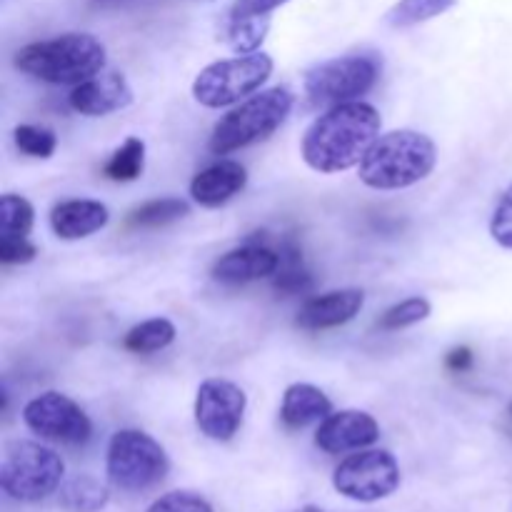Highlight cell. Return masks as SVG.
Masks as SVG:
<instances>
[{"label": "cell", "instance_id": "6da1fadb", "mask_svg": "<svg viewBox=\"0 0 512 512\" xmlns=\"http://www.w3.org/2000/svg\"><path fill=\"white\" fill-rule=\"evenodd\" d=\"M380 128L383 120L375 105L363 100L333 105L305 130L300 153L305 163L318 173H343L363 163L368 150L378 140Z\"/></svg>", "mask_w": 512, "mask_h": 512}, {"label": "cell", "instance_id": "7a4b0ae2", "mask_svg": "<svg viewBox=\"0 0 512 512\" xmlns=\"http://www.w3.org/2000/svg\"><path fill=\"white\" fill-rule=\"evenodd\" d=\"M438 163L435 143L418 130L380 135L360 163V180L373 190H403L433 173Z\"/></svg>", "mask_w": 512, "mask_h": 512}, {"label": "cell", "instance_id": "3957f363", "mask_svg": "<svg viewBox=\"0 0 512 512\" xmlns=\"http://www.w3.org/2000/svg\"><path fill=\"white\" fill-rule=\"evenodd\" d=\"M15 65L53 85H80L105 68V45L88 33H65L30 43L15 53Z\"/></svg>", "mask_w": 512, "mask_h": 512}, {"label": "cell", "instance_id": "277c9868", "mask_svg": "<svg viewBox=\"0 0 512 512\" xmlns=\"http://www.w3.org/2000/svg\"><path fill=\"white\" fill-rule=\"evenodd\" d=\"M293 110V93L288 88H268L245 98L238 108L215 123L210 135V153L228 155L270 138Z\"/></svg>", "mask_w": 512, "mask_h": 512}, {"label": "cell", "instance_id": "5b68a950", "mask_svg": "<svg viewBox=\"0 0 512 512\" xmlns=\"http://www.w3.org/2000/svg\"><path fill=\"white\" fill-rule=\"evenodd\" d=\"M65 463L53 448L15 440L5 448L0 465V488L8 498L20 503H40L63 485Z\"/></svg>", "mask_w": 512, "mask_h": 512}, {"label": "cell", "instance_id": "8992f818", "mask_svg": "<svg viewBox=\"0 0 512 512\" xmlns=\"http://www.w3.org/2000/svg\"><path fill=\"white\" fill-rule=\"evenodd\" d=\"M108 480L125 493H143L163 483L170 470L168 453L143 430H118L105 455Z\"/></svg>", "mask_w": 512, "mask_h": 512}, {"label": "cell", "instance_id": "52a82bcc", "mask_svg": "<svg viewBox=\"0 0 512 512\" xmlns=\"http://www.w3.org/2000/svg\"><path fill=\"white\" fill-rule=\"evenodd\" d=\"M270 73H273V58L268 53L215 60L195 78L193 98L205 108H228V105L258 93Z\"/></svg>", "mask_w": 512, "mask_h": 512}, {"label": "cell", "instance_id": "ba28073f", "mask_svg": "<svg viewBox=\"0 0 512 512\" xmlns=\"http://www.w3.org/2000/svg\"><path fill=\"white\" fill-rule=\"evenodd\" d=\"M380 75L375 55H343L325 60L305 75V95L313 105L353 103L368 93Z\"/></svg>", "mask_w": 512, "mask_h": 512}, {"label": "cell", "instance_id": "9c48e42d", "mask_svg": "<svg viewBox=\"0 0 512 512\" xmlns=\"http://www.w3.org/2000/svg\"><path fill=\"white\" fill-rule=\"evenodd\" d=\"M333 485L355 503H378L400 488V465L388 450H358L335 468Z\"/></svg>", "mask_w": 512, "mask_h": 512}, {"label": "cell", "instance_id": "30bf717a", "mask_svg": "<svg viewBox=\"0 0 512 512\" xmlns=\"http://www.w3.org/2000/svg\"><path fill=\"white\" fill-rule=\"evenodd\" d=\"M23 423L38 438L65 445H83L93 433V423L85 410L68 395L55 393V390H48L25 403Z\"/></svg>", "mask_w": 512, "mask_h": 512}, {"label": "cell", "instance_id": "8fae6325", "mask_svg": "<svg viewBox=\"0 0 512 512\" xmlns=\"http://www.w3.org/2000/svg\"><path fill=\"white\" fill-rule=\"evenodd\" d=\"M245 408L248 398L240 385L225 378H208L195 395V423L205 438L228 443L243 425Z\"/></svg>", "mask_w": 512, "mask_h": 512}, {"label": "cell", "instance_id": "7c38bea8", "mask_svg": "<svg viewBox=\"0 0 512 512\" xmlns=\"http://www.w3.org/2000/svg\"><path fill=\"white\" fill-rule=\"evenodd\" d=\"M378 438L380 425L373 415L365 410H340V413H330L320 423L315 445L328 455H343L365 450L368 445L378 443Z\"/></svg>", "mask_w": 512, "mask_h": 512}, {"label": "cell", "instance_id": "4fadbf2b", "mask_svg": "<svg viewBox=\"0 0 512 512\" xmlns=\"http://www.w3.org/2000/svg\"><path fill=\"white\" fill-rule=\"evenodd\" d=\"M68 103L75 113L100 118V115H110L128 108L133 103V88H130L123 73L110 70V73H98L85 80V83L75 85Z\"/></svg>", "mask_w": 512, "mask_h": 512}, {"label": "cell", "instance_id": "5bb4252c", "mask_svg": "<svg viewBox=\"0 0 512 512\" xmlns=\"http://www.w3.org/2000/svg\"><path fill=\"white\" fill-rule=\"evenodd\" d=\"M365 293L358 288H343L330 290V293L315 295V298L305 300L298 310L295 325L300 330H330L340 328V325L350 323L355 315L363 310Z\"/></svg>", "mask_w": 512, "mask_h": 512}, {"label": "cell", "instance_id": "9a60e30c", "mask_svg": "<svg viewBox=\"0 0 512 512\" xmlns=\"http://www.w3.org/2000/svg\"><path fill=\"white\" fill-rule=\"evenodd\" d=\"M280 253L270 245L248 243L243 248L228 250L220 255L213 265V278L220 283H250V280H263L278 273Z\"/></svg>", "mask_w": 512, "mask_h": 512}, {"label": "cell", "instance_id": "2e32d148", "mask_svg": "<svg viewBox=\"0 0 512 512\" xmlns=\"http://www.w3.org/2000/svg\"><path fill=\"white\" fill-rule=\"evenodd\" d=\"M245 183H248V173L238 160H220L200 170L190 180V195L203 208H220L230 198H235L245 188Z\"/></svg>", "mask_w": 512, "mask_h": 512}, {"label": "cell", "instance_id": "e0dca14e", "mask_svg": "<svg viewBox=\"0 0 512 512\" xmlns=\"http://www.w3.org/2000/svg\"><path fill=\"white\" fill-rule=\"evenodd\" d=\"M110 213L100 200H65L50 210V228L63 240H80L108 225Z\"/></svg>", "mask_w": 512, "mask_h": 512}, {"label": "cell", "instance_id": "ac0fdd59", "mask_svg": "<svg viewBox=\"0 0 512 512\" xmlns=\"http://www.w3.org/2000/svg\"><path fill=\"white\" fill-rule=\"evenodd\" d=\"M330 413H333L330 398L310 383L290 385L283 395V405H280V420L293 430H303L313 423H323Z\"/></svg>", "mask_w": 512, "mask_h": 512}, {"label": "cell", "instance_id": "d6986e66", "mask_svg": "<svg viewBox=\"0 0 512 512\" xmlns=\"http://www.w3.org/2000/svg\"><path fill=\"white\" fill-rule=\"evenodd\" d=\"M108 485L93 475H75L60 485V505L68 512H100L108 505Z\"/></svg>", "mask_w": 512, "mask_h": 512}, {"label": "cell", "instance_id": "ffe728a7", "mask_svg": "<svg viewBox=\"0 0 512 512\" xmlns=\"http://www.w3.org/2000/svg\"><path fill=\"white\" fill-rule=\"evenodd\" d=\"M175 340V325L165 318H150L135 325L123 338V348L135 355H150L165 350Z\"/></svg>", "mask_w": 512, "mask_h": 512}, {"label": "cell", "instance_id": "44dd1931", "mask_svg": "<svg viewBox=\"0 0 512 512\" xmlns=\"http://www.w3.org/2000/svg\"><path fill=\"white\" fill-rule=\"evenodd\" d=\"M455 3L458 0H398L385 13V23L395 30L415 28V25L428 23V20L448 13L450 8H455Z\"/></svg>", "mask_w": 512, "mask_h": 512}, {"label": "cell", "instance_id": "7402d4cb", "mask_svg": "<svg viewBox=\"0 0 512 512\" xmlns=\"http://www.w3.org/2000/svg\"><path fill=\"white\" fill-rule=\"evenodd\" d=\"M190 213V205L180 198H158L148 200L140 208L130 213L128 225L130 228H165V225L175 223V220L185 218Z\"/></svg>", "mask_w": 512, "mask_h": 512}, {"label": "cell", "instance_id": "603a6c76", "mask_svg": "<svg viewBox=\"0 0 512 512\" xmlns=\"http://www.w3.org/2000/svg\"><path fill=\"white\" fill-rule=\"evenodd\" d=\"M145 168V143L140 138H128L105 163V178L115 183H130L143 175Z\"/></svg>", "mask_w": 512, "mask_h": 512}, {"label": "cell", "instance_id": "cb8c5ba5", "mask_svg": "<svg viewBox=\"0 0 512 512\" xmlns=\"http://www.w3.org/2000/svg\"><path fill=\"white\" fill-rule=\"evenodd\" d=\"M280 253V268L275 273V290L283 295H298L308 293L313 288V278L305 270L303 258H300V250L293 245H283L278 250Z\"/></svg>", "mask_w": 512, "mask_h": 512}, {"label": "cell", "instance_id": "d4e9b609", "mask_svg": "<svg viewBox=\"0 0 512 512\" xmlns=\"http://www.w3.org/2000/svg\"><path fill=\"white\" fill-rule=\"evenodd\" d=\"M33 223V205L23 195L5 193L0 200V238H28Z\"/></svg>", "mask_w": 512, "mask_h": 512}, {"label": "cell", "instance_id": "484cf974", "mask_svg": "<svg viewBox=\"0 0 512 512\" xmlns=\"http://www.w3.org/2000/svg\"><path fill=\"white\" fill-rule=\"evenodd\" d=\"M270 30V15H248V18H230L228 43L238 55L258 53L265 35Z\"/></svg>", "mask_w": 512, "mask_h": 512}, {"label": "cell", "instance_id": "4316f807", "mask_svg": "<svg viewBox=\"0 0 512 512\" xmlns=\"http://www.w3.org/2000/svg\"><path fill=\"white\" fill-rule=\"evenodd\" d=\"M430 310H433L430 308V300L415 295V298H408V300H403V303L393 305L390 310H385L378 320V328L380 330H405V328H410V325L423 323V320L430 315Z\"/></svg>", "mask_w": 512, "mask_h": 512}, {"label": "cell", "instance_id": "83f0119b", "mask_svg": "<svg viewBox=\"0 0 512 512\" xmlns=\"http://www.w3.org/2000/svg\"><path fill=\"white\" fill-rule=\"evenodd\" d=\"M13 138L20 153L30 155V158H50L58 148V138L53 130L40 128V125H18Z\"/></svg>", "mask_w": 512, "mask_h": 512}, {"label": "cell", "instance_id": "f1b7e54d", "mask_svg": "<svg viewBox=\"0 0 512 512\" xmlns=\"http://www.w3.org/2000/svg\"><path fill=\"white\" fill-rule=\"evenodd\" d=\"M148 512H213V505L198 493H190V490H173V493H165L150 505Z\"/></svg>", "mask_w": 512, "mask_h": 512}, {"label": "cell", "instance_id": "f546056e", "mask_svg": "<svg viewBox=\"0 0 512 512\" xmlns=\"http://www.w3.org/2000/svg\"><path fill=\"white\" fill-rule=\"evenodd\" d=\"M490 235L500 248L512 250V185L505 190L493 218H490Z\"/></svg>", "mask_w": 512, "mask_h": 512}, {"label": "cell", "instance_id": "4dcf8cb0", "mask_svg": "<svg viewBox=\"0 0 512 512\" xmlns=\"http://www.w3.org/2000/svg\"><path fill=\"white\" fill-rule=\"evenodd\" d=\"M38 248L28 238H0V260L5 265H23L35 260Z\"/></svg>", "mask_w": 512, "mask_h": 512}, {"label": "cell", "instance_id": "1f68e13d", "mask_svg": "<svg viewBox=\"0 0 512 512\" xmlns=\"http://www.w3.org/2000/svg\"><path fill=\"white\" fill-rule=\"evenodd\" d=\"M290 0H235L230 8V18H248V15H270L283 8Z\"/></svg>", "mask_w": 512, "mask_h": 512}, {"label": "cell", "instance_id": "d6a6232c", "mask_svg": "<svg viewBox=\"0 0 512 512\" xmlns=\"http://www.w3.org/2000/svg\"><path fill=\"white\" fill-rule=\"evenodd\" d=\"M445 365H448L453 373H465V370L473 368V350H470V348H455L453 353L445 358Z\"/></svg>", "mask_w": 512, "mask_h": 512}, {"label": "cell", "instance_id": "836d02e7", "mask_svg": "<svg viewBox=\"0 0 512 512\" xmlns=\"http://www.w3.org/2000/svg\"><path fill=\"white\" fill-rule=\"evenodd\" d=\"M293 512H323V510L315 508V505H305V508H298V510H293Z\"/></svg>", "mask_w": 512, "mask_h": 512}, {"label": "cell", "instance_id": "e575fe53", "mask_svg": "<svg viewBox=\"0 0 512 512\" xmlns=\"http://www.w3.org/2000/svg\"><path fill=\"white\" fill-rule=\"evenodd\" d=\"M510 415H512V403H510Z\"/></svg>", "mask_w": 512, "mask_h": 512}, {"label": "cell", "instance_id": "d590c367", "mask_svg": "<svg viewBox=\"0 0 512 512\" xmlns=\"http://www.w3.org/2000/svg\"><path fill=\"white\" fill-rule=\"evenodd\" d=\"M205 3H210V0H205Z\"/></svg>", "mask_w": 512, "mask_h": 512}]
</instances>
